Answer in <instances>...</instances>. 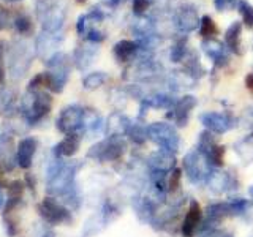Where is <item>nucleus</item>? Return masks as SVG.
Listing matches in <instances>:
<instances>
[{
  "instance_id": "21",
  "label": "nucleus",
  "mask_w": 253,
  "mask_h": 237,
  "mask_svg": "<svg viewBox=\"0 0 253 237\" xmlns=\"http://www.w3.org/2000/svg\"><path fill=\"white\" fill-rule=\"evenodd\" d=\"M195 106H196V98L192 97V95H185V97H182L176 103V106L172 108V113L169 114V117L176 118L179 126H185L190 118V111Z\"/></svg>"
},
{
  "instance_id": "8",
  "label": "nucleus",
  "mask_w": 253,
  "mask_h": 237,
  "mask_svg": "<svg viewBox=\"0 0 253 237\" xmlns=\"http://www.w3.org/2000/svg\"><path fill=\"white\" fill-rule=\"evenodd\" d=\"M84 113L85 108L79 105L65 106L60 111L55 126L65 136H68V134H78V136H81V134H84Z\"/></svg>"
},
{
  "instance_id": "35",
  "label": "nucleus",
  "mask_w": 253,
  "mask_h": 237,
  "mask_svg": "<svg viewBox=\"0 0 253 237\" xmlns=\"http://www.w3.org/2000/svg\"><path fill=\"white\" fill-rule=\"evenodd\" d=\"M213 3H215L217 11L225 13V11H231L234 6H237L239 0H213Z\"/></svg>"
},
{
  "instance_id": "38",
  "label": "nucleus",
  "mask_w": 253,
  "mask_h": 237,
  "mask_svg": "<svg viewBox=\"0 0 253 237\" xmlns=\"http://www.w3.org/2000/svg\"><path fill=\"white\" fill-rule=\"evenodd\" d=\"M245 87H247V89L253 93V71L245 76Z\"/></svg>"
},
{
  "instance_id": "10",
  "label": "nucleus",
  "mask_w": 253,
  "mask_h": 237,
  "mask_svg": "<svg viewBox=\"0 0 253 237\" xmlns=\"http://www.w3.org/2000/svg\"><path fill=\"white\" fill-rule=\"evenodd\" d=\"M125 152V144L119 136H109L105 141L98 142L93 147H90L87 157L93 158L97 161H114L117 158H121Z\"/></svg>"
},
{
  "instance_id": "11",
  "label": "nucleus",
  "mask_w": 253,
  "mask_h": 237,
  "mask_svg": "<svg viewBox=\"0 0 253 237\" xmlns=\"http://www.w3.org/2000/svg\"><path fill=\"white\" fill-rule=\"evenodd\" d=\"M63 34L62 32H46L42 30L35 37L34 41V51L38 59H42L44 63L49 60L52 55H55L59 51V46L63 41Z\"/></svg>"
},
{
  "instance_id": "3",
  "label": "nucleus",
  "mask_w": 253,
  "mask_h": 237,
  "mask_svg": "<svg viewBox=\"0 0 253 237\" xmlns=\"http://www.w3.org/2000/svg\"><path fill=\"white\" fill-rule=\"evenodd\" d=\"M51 108H52V98L49 93L42 89L38 90L27 89V92L24 93V97L21 100L19 111L22 114L24 122L34 126L49 114Z\"/></svg>"
},
{
  "instance_id": "5",
  "label": "nucleus",
  "mask_w": 253,
  "mask_h": 237,
  "mask_svg": "<svg viewBox=\"0 0 253 237\" xmlns=\"http://www.w3.org/2000/svg\"><path fill=\"white\" fill-rule=\"evenodd\" d=\"M47 71H44V87L54 93H60L68 82L71 60L67 54L57 52L46 62Z\"/></svg>"
},
{
  "instance_id": "32",
  "label": "nucleus",
  "mask_w": 253,
  "mask_h": 237,
  "mask_svg": "<svg viewBox=\"0 0 253 237\" xmlns=\"http://www.w3.org/2000/svg\"><path fill=\"white\" fill-rule=\"evenodd\" d=\"M85 41H89L92 44H100L103 43L106 40V35L103 34L101 30L98 29H95V27H89V30H87V34H85Z\"/></svg>"
},
{
  "instance_id": "40",
  "label": "nucleus",
  "mask_w": 253,
  "mask_h": 237,
  "mask_svg": "<svg viewBox=\"0 0 253 237\" xmlns=\"http://www.w3.org/2000/svg\"><path fill=\"white\" fill-rule=\"evenodd\" d=\"M3 2H8V3H18L21 0H3Z\"/></svg>"
},
{
  "instance_id": "20",
  "label": "nucleus",
  "mask_w": 253,
  "mask_h": 237,
  "mask_svg": "<svg viewBox=\"0 0 253 237\" xmlns=\"http://www.w3.org/2000/svg\"><path fill=\"white\" fill-rule=\"evenodd\" d=\"M149 164L152 171L157 172H169L174 169V164H176V158H174L172 152H168V150H157L149 158Z\"/></svg>"
},
{
  "instance_id": "4",
  "label": "nucleus",
  "mask_w": 253,
  "mask_h": 237,
  "mask_svg": "<svg viewBox=\"0 0 253 237\" xmlns=\"http://www.w3.org/2000/svg\"><path fill=\"white\" fill-rule=\"evenodd\" d=\"M35 57L34 47L26 40H14L6 52V67L13 81H21L29 71Z\"/></svg>"
},
{
  "instance_id": "14",
  "label": "nucleus",
  "mask_w": 253,
  "mask_h": 237,
  "mask_svg": "<svg viewBox=\"0 0 253 237\" xmlns=\"http://www.w3.org/2000/svg\"><path fill=\"white\" fill-rule=\"evenodd\" d=\"M98 55V47L97 44H92V43H81L75 47L73 51V63L78 70H87L89 68L95 57Z\"/></svg>"
},
{
  "instance_id": "39",
  "label": "nucleus",
  "mask_w": 253,
  "mask_h": 237,
  "mask_svg": "<svg viewBox=\"0 0 253 237\" xmlns=\"http://www.w3.org/2000/svg\"><path fill=\"white\" fill-rule=\"evenodd\" d=\"M3 204H5V193H3L2 187H0V209L3 207Z\"/></svg>"
},
{
  "instance_id": "42",
  "label": "nucleus",
  "mask_w": 253,
  "mask_h": 237,
  "mask_svg": "<svg viewBox=\"0 0 253 237\" xmlns=\"http://www.w3.org/2000/svg\"><path fill=\"white\" fill-rule=\"evenodd\" d=\"M87 2V0H76V3H79V5H84Z\"/></svg>"
},
{
  "instance_id": "37",
  "label": "nucleus",
  "mask_w": 253,
  "mask_h": 237,
  "mask_svg": "<svg viewBox=\"0 0 253 237\" xmlns=\"http://www.w3.org/2000/svg\"><path fill=\"white\" fill-rule=\"evenodd\" d=\"M87 19L92 21V22H101L105 19V13H103L98 6H93L92 10L87 13Z\"/></svg>"
},
{
  "instance_id": "30",
  "label": "nucleus",
  "mask_w": 253,
  "mask_h": 237,
  "mask_svg": "<svg viewBox=\"0 0 253 237\" xmlns=\"http://www.w3.org/2000/svg\"><path fill=\"white\" fill-rule=\"evenodd\" d=\"M171 60L172 62H180L185 59L187 55V38H179L174 46L171 47Z\"/></svg>"
},
{
  "instance_id": "24",
  "label": "nucleus",
  "mask_w": 253,
  "mask_h": 237,
  "mask_svg": "<svg viewBox=\"0 0 253 237\" xmlns=\"http://www.w3.org/2000/svg\"><path fill=\"white\" fill-rule=\"evenodd\" d=\"M13 29L18 32L19 35L29 37L34 34V22H32V18L26 13H19L13 18Z\"/></svg>"
},
{
  "instance_id": "16",
  "label": "nucleus",
  "mask_w": 253,
  "mask_h": 237,
  "mask_svg": "<svg viewBox=\"0 0 253 237\" xmlns=\"http://www.w3.org/2000/svg\"><path fill=\"white\" fill-rule=\"evenodd\" d=\"M203 220V209L198 201H192L187 209L185 213V218L182 221V228H180V233L184 237H193L195 231L198 229Z\"/></svg>"
},
{
  "instance_id": "6",
  "label": "nucleus",
  "mask_w": 253,
  "mask_h": 237,
  "mask_svg": "<svg viewBox=\"0 0 253 237\" xmlns=\"http://www.w3.org/2000/svg\"><path fill=\"white\" fill-rule=\"evenodd\" d=\"M212 168L211 161L208 160L200 149H195L192 152H188L184 158V171L187 172L188 179L195 182V184H200V182H209L212 177Z\"/></svg>"
},
{
  "instance_id": "34",
  "label": "nucleus",
  "mask_w": 253,
  "mask_h": 237,
  "mask_svg": "<svg viewBox=\"0 0 253 237\" xmlns=\"http://www.w3.org/2000/svg\"><path fill=\"white\" fill-rule=\"evenodd\" d=\"M10 26H13L11 11L8 10L6 6L0 5V32H2V30H6Z\"/></svg>"
},
{
  "instance_id": "31",
  "label": "nucleus",
  "mask_w": 253,
  "mask_h": 237,
  "mask_svg": "<svg viewBox=\"0 0 253 237\" xmlns=\"http://www.w3.org/2000/svg\"><path fill=\"white\" fill-rule=\"evenodd\" d=\"M180 179H182V171L179 168H174L166 174V192H176L180 187Z\"/></svg>"
},
{
  "instance_id": "17",
  "label": "nucleus",
  "mask_w": 253,
  "mask_h": 237,
  "mask_svg": "<svg viewBox=\"0 0 253 237\" xmlns=\"http://www.w3.org/2000/svg\"><path fill=\"white\" fill-rule=\"evenodd\" d=\"M141 54V47L136 41H130V40H121L113 47V55L116 62L119 63H130L131 60H136Z\"/></svg>"
},
{
  "instance_id": "9",
  "label": "nucleus",
  "mask_w": 253,
  "mask_h": 237,
  "mask_svg": "<svg viewBox=\"0 0 253 237\" xmlns=\"http://www.w3.org/2000/svg\"><path fill=\"white\" fill-rule=\"evenodd\" d=\"M38 213L47 225H68L71 223V217L70 210L63 205L59 199L55 198H44V199L38 204Z\"/></svg>"
},
{
  "instance_id": "36",
  "label": "nucleus",
  "mask_w": 253,
  "mask_h": 237,
  "mask_svg": "<svg viewBox=\"0 0 253 237\" xmlns=\"http://www.w3.org/2000/svg\"><path fill=\"white\" fill-rule=\"evenodd\" d=\"M87 30H89V19H87V14H81L76 21V32L78 35L85 37Z\"/></svg>"
},
{
  "instance_id": "27",
  "label": "nucleus",
  "mask_w": 253,
  "mask_h": 237,
  "mask_svg": "<svg viewBox=\"0 0 253 237\" xmlns=\"http://www.w3.org/2000/svg\"><path fill=\"white\" fill-rule=\"evenodd\" d=\"M125 133L128 134V138L136 142V144H142V142L147 141V128H144L142 125L139 123H133V122H128L125 128Z\"/></svg>"
},
{
  "instance_id": "7",
  "label": "nucleus",
  "mask_w": 253,
  "mask_h": 237,
  "mask_svg": "<svg viewBox=\"0 0 253 237\" xmlns=\"http://www.w3.org/2000/svg\"><path fill=\"white\" fill-rule=\"evenodd\" d=\"M147 139L155 142L157 146L168 150V152H177L180 146V138L177 130L171 123L166 122H155L147 126Z\"/></svg>"
},
{
  "instance_id": "15",
  "label": "nucleus",
  "mask_w": 253,
  "mask_h": 237,
  "mask_svg": "<svg viewBox=\"0 0 253 237\" xmlns=\"http://www.w3.org/2000/svg\"><path fill=\"white\" fill-rule=\"evenodd\" d=\"M38 142L35 138H22L16 149V161L22 169H29L32 163H34V157L37 154Z\"/></svg>"
},
{
  "instance_id": "13",
  "label": "nucleus",
  "mask_w": 253,
  "mask_h": 237,
  "mask_svg": "<svg viewBox=\"0 0 253 237\" xmlns=\"http://www.w3.org/2000/svg\"><path fill=\"white\" fill-rule=\"evenodd\" d=\"M200 122L208 131L215 134H223L234 126V117L228 113L209 111V113H203L200 116Z\"/></svg>"
},
{
  "instance_id": "2",
  "label": "nucleus",
  "mask_w": 253,
  "mask_h": 237,
  "mask_svg": "<svg viewBox=\"0 0 253 237\" xmlns=\"http://www.w3.org/2000/svg\"><path fill=\"white\" fill-rule=\"evenodd\" d=\"M68 2L67 0H37L35 14L46 32H62L67 21Z\"/></svg>"
},
{
  "instance_id": "29",
  "label": "nucleus",
  "mask_w": 253,
  "mask_h": 237,
  "mask_svg": "<svg viewBox=\"0 0 253 237\" xmlns=\"http://www.w3.org/2000/svg\"><path fill=\"white\" fill-rule=\"evenodd\" d=\"M237 11L242 16V26H245L249 30H253V5H250L247 0H239Z\"/></svg>"
},
{
  "instance_id": "33",
  "label": "nucleus",
  "mask_w": 253,
  "mask_h": 237,
  "mask_svg": "<svg viewBox=\"0 0 253 237\" xmlns=\"http://www.w3.org/2000/svg\"><path fill=\"white\" fill-rule=\"evenodd\" d=\"M149 6H150V0H133L131 2L133 14L138 16V18H144V14L149 10Z\"/></svg>"
},
{
  "instance_id": "22",
  "label": "nucleus",
  "mask_w": 253,
  "mask_h": 237,
  "mask_svg": "<svg viewBox=\"0 0 253 237\" xmlns=\"http://www.w3.org/2000/svg\"><path fill=\"white\" fill-rule=\"evenodd\" d=\"M79 142H81V139H79L78 134H68V136H65L60 142L54 146V155L57 158L75 155L79 149Z\"/></svg>"
},
{
  "instance_id": "12",
  "label": "nucleus",
  "mask_w": 253,
  "mask_h": 237,
  "mask_svg": "<svg viewBox=\"0 0 253 237\" xmlns=\"http://www.w3.org/2000/svg\"><path fill=\"white\" fill-rule=\"evenodd\" d=\"M201 18L198 16L196 10L190 5H182L172 11V26L177 34L187 35L190 32L200 27Z\"/></svg>"
},
{
  "instance_id": "25",
  "label": "nucleus",
  "mask_w": 253,
  "mask_h": 237,
  "mask_svg": "<svg viewBox=\"0 0 253 237\" xmlns=\"http://www.w3.org/2000/svg\"><path fill=\"white\" fill-rule=\"evenodd\" d=\"M108 81V75L103 71H93L83 78V87L85 90H97Z\"/></svg>"
},
{
  "instance_id": "28",
  "label": "nucleus",
  "mask_w": 253,
  "mask_h": 237,
  "mask_svg": "<svg viewBox=\"0 0 253 237\" xmlns=\"http://www.w3.org/2000/svg\"><path fill=\"white\" fill-rule=\"evenodd\" d=\"M200 35L204 38V40H209V38H213L217 34H218V27L215 21H213L211 16H203L201 21H200Z\"/></svg>"
},
{
  "instance_id": "26",
  "label": "nucleus",
  "mask_w": 253,
  "mask_h": 237,
  "mask_svg": "<svg viewBox=\"0 0 253 237\" xmlns=\"http://www.w3.org/2000/svg\"><path fill=\"white\" fill-rule=\"evenodd\" d=\"M11 109H14V92L6 87H0V114H11Z\"/></svg>"
},
{
  "instance_id": "41",
  "label": "nucleus",
  "mask_w": 253,
  "mask_h": 237,
  "mask_svg": "<svg viewBox=\"0 0 253 237\" xmlns=\"http://www.w3.org/2000/svg\"><path fill=\"white\" fill-rule=\"evenodd\" d=\"M249 195H250V198H252V199H253V185L249 188Z\"/></svg>"
},
{
  "instance_id": "1",
  "label": "nucleus",
  "mask_w": 253,
  "mask_h": 237,
  "mask_svg": "<svg viewBox=\"0 0 253 237\" xmlns=\"http://www.w3.org/2000/svg\"><path fill=\"white\" fill-rule=\"evenodd\" d=\"M78 166L73 163L55 160L47 171V192L52 196H59L68 204H73L76 207V185H75V176H76Z\"/></svg>"
},
{
  "instance_id": "19",
  "label": "nucleus",
  "mask_w": 253,
  "mask_h": 237,
  "mask_svg": "<svg viewBox=\"0 0 253 237\" xmlns=\"http://www.w3.org/2000/svg\"><path fill=\"white\" fill-rule=\"evenodd\" d=\"M225 44H226V49L241 57L244 54V47H242V22L239 21H234L231 22L225 32Z\"/></svg>"
},
{
  "instance_id": "18",
  "label": "nucleus",
  "mask_w": 253,
  "mask_h": 237,
  "mask_svg": "<svg viewBox=\"0 0 253 237\" xmlns=\"http://www.w3.org/2000/svg\"><path fill=\"white\" fill-rule=\"evenodd\" d=\"M201 47L204 54L208 55L209 59L213 60V63L218 67H223L228 63V51L226 47L223 46V43L218 41L215 38H209V40H203Z\"/></svg>"
},
{
  "instance_id": "23",
  "label": "nucleus",
  "mask_w": 253,
  "mask_h": 237,
  "mask_svg": "<svg viewBox=\"0 0 253 237\" xmlns=\"http://www.w3.org/2000/svg\"><path fill=\"white\" fill-rule=\"evenodd\" d=\"M176 100L169 95H165V93H157L154 97H149L142 100V105H141V111L142 109H147V108H163V109H168V108H174L176 106Z\"/></svg>"
}]
</instances>
